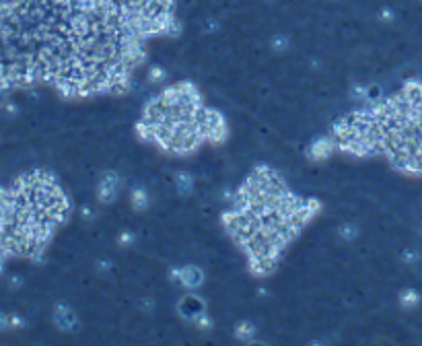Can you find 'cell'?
Here are the masks:
<instances>
[{
    "label": "cell",
    "instance_id": "cell-1",
    "mask_svg": "<svg viewBox=\"0 0 422 346\" xmlns=\"http://www.w3.org/2000/svg\"><path fill=\"white\" fill-rule=\"evenodd\" d=\"M200 126H202L204 140L212 142V144L222 142L229 134V126H226L224 115L216 109H210V107H204V111L200 115Z\"/></svg>",
    "mask_w": 422,
    "mask_h": 346
},
{
    "label": "cell",
    "instance_id": "cell-2",
    "mask_svg": "<svg viewBox=\"0 0 422 346\" xmlns=\"http://www.w3.org/2000/svg\"><path fill=\"white\" fill-rule=\"evenodd\" d=\"M122 192V177L118 171H105L97 181V200L101 204L116 202Z\"/></svg>",
    "mask_w": 422,
    "mask_h": 346
},
{
    "label": "cell",
    "instance_id": "cell-3",
    "mask_svg": "<svg viewBox=\"0 0 422 346\" xmlns=\"http://www.w3.org/2000/svg\"><path fill=\"white\" fill-rule=\"evenodd\" d=\"M171 276L181 289H185L189 293L204 285V270L196 264H183V266L175 268V270L171 272Z\"/></svg>",
    "mask_w": 422,
    "mask_h": 346
},
{
    "label": "cell",
    "instance_id": "cell-4",
    "mask_svg": "<svg viewBox=\"0 0 422 346\" xmlns=\"http://www.w3.org/2000/svg\"><path fill=\"white\" fill-rule=\"evenodd\" d=\"M336 148H338V142H336L334 136H319L309 144V148H307V159L326 161L328 157H332V152Z\"/></svg>",
    "mask_w": 422,
    "mask_h": 346
},
{
    "label": "cell",
    "instance_id": "cell-5",
    "mask_svg": "<svg viewBox=\"0 0 422 346\" xmlns=\"http://www.w3.org/2000/svg\"><path fill=\"white\" fill-rule=\"evenodd\" d=\"M52 320H54V324H56L60 330H64V332H74L76 326H79V318H76V313H74L72 307H68L66 303H58V305L54 307Z\"/></svg>",
    "mask_w": 422,
    "mask_h": 346
},
{
    "label": "cell",
    "instance_id": "cell-6",
    "mask_svg": "<svg viewBox=\"0 0 422 346\" xmlns=\"http://www.w3.org/2000/svg\"><path fill=\"white\" fill-rule=\"evenodd\" d=\"M179 313L191 322H196L200 316H204V305L200 303V299H196L194 295H187L181 305H179Z\"/></svg>",
    "mask_w": 422,
    "mask_h": 346
},
{
    "label": "cell",
    "instance_id": "cell-7",
    "mask_svg": "<svg viewBox=\"0 0 422 346\" xmlns=\"http://www.w3.org/2000/svg\"><path fill=\"white\" fill-rule=\"evenodd\" d=\"M130 204H132V208H134L136 212H142V210L148 208L150 196H148L146 187H134V190L130 192Z\"/></svg>",
    "mask_w": 422,
    "mask_h": 346
},
{
    "label": "cell",
    "instance_id": "cell-8",
    "mask_svg": "<svg viewBox=\"0 0 422 346\" xmlns=\"http://www.w3.org/2000/svg\"><path fill=\"white\" fill-rule=\"evenodd\" d=\"M175 187L179 194H189L194 190V177H191L187 171H179L175 173Z\"/></svg>",
    "mask_w": 422,
    "mask_h": 346
},
{
    "label": "cell",
    "instance_id": "cell-9",
    "mask_svg": "<svg viewBox=\"0 0 422 346\" xmlns=\"http://www.w3.org/2000/svg\"><path fill=\"white\" fill-rule=\"evenodd\" d=\"M255 332H257L255 326L249 324V322H241V324L235 328V336H237L239 340H243V342H253Z\"/></svg>",
    "mask_w": 422,
    "mask_h": 346
},
{
    "label": "cell",
    "instance_id": "cell-10",
    "mask_svg": "<svg viewBox=\"0 0 422 346\" xmlns=\"http://www.w3.org/2000/svg\"><path fill=\"white\" fill-rule=\"evenodd\" d=\"M420 301V295L414 291V289H406L402 295H400V303L406 307V309H412V307H416Z\"/></svg>",
    "mask_w": 422,
    "mask_h": 346
},
{
    "label": "cell",
    "instance_id": "cell-11",
    "mask_svg": "<svg viewBox=\"0 0 422 346\" xmlns=\"http://www.w3.org/2000/svg\"><path fill=\"white\" fill-rule=\"evenodd\" d=\"M340 237L344 241H354L359 237V227L354 223H346V225H342L340 227Z\"/></svg>",
    "mask_w": 422,
    "mask_h": 346
},
{
    "label": "cell",
    "instance_id": "cell-12",
    "mask_svg": "<svg viewBox=\"0 0 422 346\" xmlns=\"http://www.w3.org/2000/svg\"><path fill=\"white\" fill-rule=\"evenodd\" d=\"M163 79H165V70H163V68L152 66V68L148 70V81H150V83H159V81H163Z\"/></svg>",
    "mask_w": 422,
    "mask_h": 346
},
{
    "label": "cell",
    "instance_id": "cell-13",
    "mask_svg": "<svg viewBox=\"0 0 422 346\" xmlns=\"http://www.w3.org/2000/svg\"><path fill=\"white\" fill-rule=\"evenodd\" d=\"M9 328H13L11 316H7V313L0 311V332H3V330H9Z\"/></svg>",
    "mask_w": 422,
    "mask_h": 346
},
{
    "label": "cell",
    "instance_id": "cell-14",
    "mask_svg": "<svg viewBox=\"0 0 422 346\" xmlns=\"http://www.w3.org/2000/svg\"><path fill=\"white\" fill-rule=\"evenodd\" d=\"M132 239H134L132 233H124V235L120 237V243H132Z\"/></svg>",
    "mask_w": 422,
    "mask_h": 346
}]
</instances>
